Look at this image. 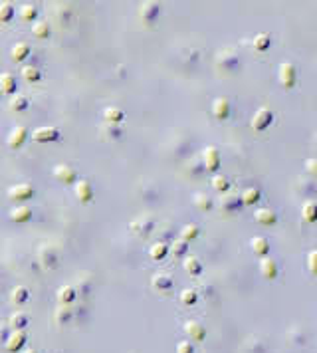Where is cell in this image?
Returning a JSON list of instances; mask_svg holds the SVG:
<instances>
[{
  "instance_id": "cell-28",
  "label": "cell",
  "mask_w": 317,
  "mask_h": 353,
  "mask_svg": "<svg viewBox=\"0 0 317 353\" xmlns=\"http://www.w3.org/2000/svg\"><path fill=\"white\" fill-rule=\"evenodd\" d=\"M74 300H76V290H74L72 286H62V288L58 290V302H60L62 306H70Z\"/></svg>"
},
{
  "instance_id": "cell-13",
  "label": "cell",
  "mask_w": 317,
  "mask_h": 353,
  "mask_svg": "<svg viewBox=\"0 0 317 353\" xmlns=\"http://www.w3.org/2000/svg\"><path fill=\"white\" fill-rule=\"evenodd\" d=\"M76 196L81 202H89L93 198V186H91V182L87 178H79L76 182Z\"/></svg>"
},
{
  "instance_id": "cell-23",
  "label": "cell",
  "mask_w": 317,
  "mask_h": 353,
  "mask_svg": "<svg viewBox=\"0 0 317 353\" xmlns=\"http://www.w3.org/2000/svg\"><path fill=\"white\" fill-rule=\"evenodd\" d=\"M0 89H2V93H10V95H14L16 89H18V82H16V78H14L12 74H2V76H0Z\"/></svg>"
},
{
  "instance_id": "cell-44",
  "label": "cell",
  "mask_w": 317,
  "mask_h": 353,
  "mask_svg": "<svg viewBox=\"0 0 317 353\" xmlns=\"http://www.w3.org/2000/svg\"><path fill=\"white\" fill-rule=\"evenodd\" d=\"M176 353H194L192 342H180V344H176Z\"/></svg>"
},
{
  "instance_id": "cell-39",
  "label": "cell",
  "mask_w": 317,
  "mask_h": 353,
  "mask_svg": "<svg viewBox=\"0 0 317 353\" xmlns=\"http://www.w3.org/2000/svg\"><path fill=\"white\" fill-rule=\"evenodd\" d=\"M36 16H38V8H36L34 4L28 2V4H24V6L20 8V18H22V20H28V22H30V20H34Z\"/></svg>"
},
{
  "instance_id": "cell-16",
  "label": "cell",
  "mask_w": 317,
  "mask_h": 353,
  "mask_svg": "<svg viewBox=\"0 0 317 353\" xmlns=\"http://www.w3.org/2000/svg\"><path fill=\"white\" fill-rule=\"evenodd\" d=\"M151 288L155 292H170L172 290V278L168 274H155L151 278Z\"/></svg>"
},
{
  "instance_id": "cell-27",
  "label": "cell",
  "mask_w": 317,
  "mask_h": 353,
  "mask_svg": "<svg viewBox=\"0 0 317 353\" xmlns=\"http://www.w3.org/2000/svg\"><path fill=\"white\" fill-rule=\"evenodd\" d=\"M8 326L12 328V332L24 330V328L28 326V316H26L24 312H14V314L10 316V320H8Z\"/></svg>"
},
{
  "instance_id": "cell-29",
  "label": "cell",
  "mask_w": 317,
  "mask_h": 353,
  "mask_svg": "<svg viewBox=\"0 0 317 353\" xmlns=\"http://www.w3.org/2000/svg\"><path fill=\"white\" fill-rule=\"evenodd\" d=\"M28 105H30V101H28V97L22 95V93H14V95L10 97V109H12V111H24V109H28Z\"/></svg>"
},
{
  "instance_id": "cell-43",
  "label": "cell",
  "mask_w": 317,
  "mask_h": 353,
  "mask_svg": "<svg viewBox=\"0 0 317 353\" xmlns=\"http://www.w3.org/2000/svg\"><path fill=\"white\" fill-rule=\"evenodd\" d=\"M308 268H310V272L314 276H317V250H312L308 254Z\"/></svg>"
},
{
  "instance_id": "cell-25",
  "label": "cell",
  "mask_w": 317,
  "mask_h": 353,
  "mask_svg": "<svg viewBox=\"0 0 317 353\" xmlns=\"http://www.w3.org/2000/svg\"><path fill=\"white\" fill-rule=\"evenodd\" d=\"M260 196H262V192H260V188H256V186H246V188L242 190V194H240L242 202L248 204V206L256 204V202L260 200Z\"/></svg>"
},
{
  "instance_id": "cell-18",
  "label": "cell",
  "mask_w": 317,
  "mask_h": 353,
  "mask_svg": "<svg viewBox=\"0 0 317 353\" xmlns=\"http://www.w3.org/2000/svg\"><path fill=\"white\" fill-rule=\"evenodd\" d=\"M254 220H256L258 224H264V226H268V224H274V222L278 220V214H276L272 208H266V206H262V208H258V210L254 212Z\"/></svg>"
},
{
  "instance_id": "cell-35",
  "label": "cell",
  "mask_w": 317,
  "mask_h": 353,
  "mask_svg": "<svg viewBox=\"0 0 317 353\" xmlns=\"http://www.w3.org/2000/svg\"><path fill=\"white\" fill-rule=\"evenodd\" d=\"M212 186H214V190H218V192H226V190L230 188V180H228V176L216 173V175L212 176Z\"/></svg>"
},
{
  "instance_id": "cell-34",
  "label": "cell",
  "mask_w": 317,
  "mask_h": 353,
  "mask_svg": "<svg viewBox=\"0 0 317 353\" xmlns=\"http://www.w3.org/2000/svg\"><path fill=\"white\" fill-rule=\"evenodd\" d=\"M196 236H198V226H196V224H184V226L180 228V240L190 242V240H194Z\"/></svg>"
},
{
  "instance_id": "cell-1",
  "label": "cell",
  "mask_w": 317,
  "mask_h": 353,
  "mask_svg": "<svg viewBox=\"0 0 317 353\" xmlns=\"http://www.w3.org/2000/svg\"><path fill=\"white\" fill-rule=\"evenodd\" d=\"M278 80H280V84H282L286 89H292V88L296 86V82H298V70H296V66H294L292 62L280 64Z\"/></svg>"
},
{
  "instance_id": "cell-26",
  "label": "cell",
  "mask_w": 317,
  "mask_h": 353,
  "mask_svg": "<svg viewBox=\"0 0 317 353\" xmlns=\"http://www.w3.org/2000/svg\"><path fill=\"white\" fill-rule=\"evenodd\" d=\"M302 216H304V220L310 222V224L317 222V202H314V200L304 202V206H302Z\"/></svg>"
},
{
  "instance_id": "cell-2",
  "label": "cell",
  "mask_w": 317,
  "mask_h": 353,
  "mask_svg": "<svg viewBox=\"0 0 317 353\" xmlns=\"http://www.w3.org/2000/svg\"><path fill=\"white\" fill-rule=\"evenodd\" d=\"M272 121H274V113H272L270 109H266V107H260V109L254 113L250 125H252L254 131H266V129L272 125Z\"/></svg>"
},
{
  "instance_id": "cell-37",
  "label": "cell",
  "mask_w": 317,
  "mask_h": 353,
  "mask_svg": "<svg viewBox=\"0 0 317 353\" xmlns=\"http://www.w3.org/2000/svg\"><path fill=\"white\" fill-rule=\"evenodd\" d=\"M178 300H180V304H182V306H192V304H196V300H198V294H196V290H190V288H186V290H182V292H180Z\"/></svg>"
},
{
  "instance_id": "cell-5",
  "label": "cell",
  "mask_w": 317,
  "mask_h": 353,
  "mask_svg": "<svg viewBox=\"0 0 317 353\" xmlns=\"http://www.w3.org/2000/svg\"><path fill=\"white\" fill-rule=\"evenodd\" d=\"M153 226H155V220H153L151 214H141L129 224V228L133 232H137V234H149L153 230Z\"/></svg>"
},
{
  "instance_id": "cell-21",
  "label": "cell",
  "mask_w": 317,
  "mask_h": 353,
  "mask_svg": "<svg viewBox=\"0 0 317 353\" xmlns=\"http://www.w3.org/2000/svg\"><path fill=\"white\" fill-rule=\"evenodd\" d=\"M168 252H170V244H166L164 240L153 242L151 248H149V256H151L153 260H164Z\"/></svg>"
},
{
  "instance_id": "cell-32",
  "label": "cell",
  "mask_w": 317,
  "mask_h": 353,
  "mask_svg": "<svg viewBox=\"0 0 317 353\" xmlns=\"http://www.w3.org/2000/svg\"><path fill=\"white\" fill-rule=\"evenodd\" d=\"M22 78H24L26 82L34 84V82H38V80L42 78V74H40V70H38L36 66H24V68H22Z\"/></svg>"
},
{
  "instance_id": "cell-45",
  "label": "cell",
  "mask_w": 317,
  "mask_h": 353,
  "mask_svg": "<svg viewBox=\"0 0 317 353\" xmlns=\"http://www.w3.org/2000/svg\"><path fill=\"white\" fill-rule=\"evenodd\" d=\"M306 169L314 178H317V159H308L306 161Z\"/></svg>"
},
{
  "instance_id": "cell-12",
  "label": "cell",
  "mask_w": 317,
  "mask_h": 353,
  "mask_svg": "<svg viewBox=\"0 0 317 353\" xmlns=\"http://www.w3.org/2000/svg\"><path fill=\"white\" fill-rule=\"evenodd\" d=\"M54 176H56V180L66 182V184H70V182H78V173H76V169L70 167V165H56Z\"/></svg>"
},
{
  "instance_id": "cell-8",
  "label": "cell",
  "mask_w": 317,
  "mask_h": 353,
  "mask_svg": "<svg viewBox=\"0 0 317 353\" xmlns=\"http://www.w3.org/2000/svg\"><path fill=\"white\" fill-rule=\"evenodd\" d=\"M260 274H262L266 280H274V278H278V274H280L278 262H276L272 256H264V258L260 260Z\"/></svg>"
},
{
  "instance_id": "cell-38",
  "label": "cell",
  "mask_w": 317,
  "mask_h": 353,
  "mask_svg": "<svg viewBox=\"0 0 317 353\" xmlns=\"http://www.w3.org/2000/svg\"><path fill=\"white\" fill-rule=\"evenodd\" d=\"M32 32H34V36H36V38L44 40V38H48V36H50V24H48V22H34Z\"/></svg>"
},
{
  "instance_id": "cell-20",
  "label": "cell",
  "mask_w": 317,
  "mask_h": 353,
  "mask_svg": "<svg viewBox=\"0 0 317 353\" xmlns=\"http://www.w3.org/2000/svg\"><path fill=\"white\" fill-rule=\"evenodd\" d=\"M123 117H125V111H123L121 107L111 105V107H105V109H103V119H105V123L119 125V123L123 121Z\"/></svg>"
},
{
  "instance_id": "cell-41",
  "label": "cell",
  "mask_w": 317,
  "mask_h": 353,
  "mask_svg": "<svg viewBox=\"0 0 317 353\" xmlns=\"http://www.w3.org/2000/svg\"><path fill=\"white\" fill-rule=\"evenodd\" d=\"M70 320H72V308H68V306L58 308V312H56V322H58V324H68Z\"/></svg>"
},
{
  "instance_id": "cell-42",
  "label": "cell",
  "mask_w": 317,
  "mask_h": 353,
  "mask_svg": "<svg viewBox=\"0 0 317 353\" xmlns=\"http://www.w3.org/2000/svg\"><path fill=\"white\" fill-rule=\"evenodd\" d=\"M101 131H103L109 139H117V137H121V127H119V125H113V123H105Z\"/></svg>"
},
{
  "instance_id": "cell-30",
  "label": "cell",
  "mask_w": 317,
  "mask_h": 353,
  "mask_svg": "<svg viewBox=\"0 0 317 353\" xmlns=\"http://www.w3.org/2000/svg\"><path fill=\"white\" fill-rule=\"evenodd\" d=\"M28 298H30V292H28V288H24V286H16V288L12 290V294H10V300H12V304H16V306L24 304Z\"/></svg>"
},
{
  "instance_id": "cell-19",
  "label": "cell",
  "mask_w": 317,
  "mask_h": 353,
  "mask_svg": "<svg viewBox=\"0 0 317 353\" xmlns=\"http://www.w3.org/2000/svg\"><path fill=\"white\" fill-rule=\"evenodd\" d=\"M250 244H252V252L256 256H260V258L268 256V252H270V240L266 236H254Z\"/></svg>"
},
{
  "instance_id": "cell-24",
  "label": "cell",
  "mask_w": 317,
  "mask_h": 353,
  "mask_svg": "<svg viewBox=\"0 0 317 353\" xmlns=\"http://www.w3.org/2000/svg\"><path fill=\"white\" fill-rule=\"evenodd\" d=\"M10 56H12V60H14V62H24V60L30 56V46H28L26 42H18V44H14V46H12Z\"/></svg>"
},
{
  "instance_id": "cell-31",
  "label": "cell",
  "mask_w": 317,
  "mask_h": 353,
  "mask_svg": "<svg viewBox=\"0 0 317 353\" xmlns=\"http://www.w3.org/2000/svg\"><path fill=\"white\" fill-rule=\"evenodd\" d=\"M270 46H272V36H270V34H266V32L256 34V38H254V48H256L258 52H266Z\"/></svg>"
},
{
  "instance_id": "cell-46",
  "label": "cell",
  "mask_w": 317,
  "mask_h": 353,
  "mask_svg": "<svg viewBox=\"0 0 317 353\" xmlns=\"http://www.w3.org/2000/svg\"><path fill=\"white\" fill-rule=\"evenodd\" d=\"M24 353H38V352H34V350H28V352H24Z\"/></svg>"
},
{
  "instance_id": "cell-10",
  "label": "cell",
  "mask_w": 317,
  "mask_h": 353,
  "mask_svg": "<svg viewBox=\"0 0 317 353\" xmlns=\"http://www.w3.org/2000/svg\"><path fill=\"white\" fill-rule=\"evenodd\" d=\"M202 159H204V167L212 173H216L220 169V151L216 147H206L204 153H202Z\"/></svg>"
},
{
  "instance_id": "cell-3",
  "label": "cell",
  "mask_w": 317,
  "mask_h": 353,
  "mask_svg": "<svg viewBox=\"0 0 317 353\" xmlns=\"http://www.w3.org/2000/svg\"><path fill=\"white\" fill-rule=\"evenodd\" d=\"M32 196H34V186H30L26 182H20V184H14L8 188L10 200H30Z\"/></svg>"
},
{
  "instance_id": "cell-14",
  "label": "cell",
  "mask_w": 317,
  "mask_h": 353,
  "mask_svg": "<svg viewBox=\"0 0 317 353\" xmlns=\"http://www.w3.org/2000/svg\"><path fill=\"white\" fill-rule=\"evenodd\" d=\"M212 115L216 119H220V121L228 119V115H230V101L226 97H216L214 103H212Z\"/></svg>"
},
{
  "instance_id": "cell-4",
  "label": "cell",
  "mask_w": 317,
  "mask_h": 353,
  "mask_svg": "<svg viewBox=\"0 0 317 353\" xmlns=\"http://www.w3.org/2000/svg\"><path fill=\"white\" fill-rule=\"evenodd\" d=\"M60 137V131L56 127H50V125H44V127H38L34 129L32 133V139L36 143H50V141H56Z\"/></svg>"
},
{
  "instance_id": "cell-36",
  "label": "cell",
  "mask_w": 317,
  "mask_h": 353,
  "mask_svg": "<svg viewBox=\"0 0 317 353\" xmlns=\"http://www.w3.org/2000/svg\"><path fill=\"white\" fill-rule=\"evenodd\" d=\"M186 250H188V242H184V240H174L172 244H170V252H172V256L174 258H182V256H186Z\"/></svg>"
},
{
  "instance_id": "cell-15",
  "label": "cell",
  "mask_w": 317,
  "mask_h": 353,
  "mask_svg": "<svg viewBox=\"0 0 317 353\" xmlns=\"http://www.w3.org/2000/svg\"><path fill=\"white\" fill-rule=\"evenodd\" d=\"M32 218V208L26 206V204H18L10 210V220L12 222H18V224H24Z\"/></svg>"
},
{
  "instance_id": "cell-33",
  "label": "cell",
  "mask_w": 317,
  "mask_h": 353,
  "mask_svg": "<svg viewBox=\"0 0 317 353\" xmlns=\"http://www.w3.org/2000/svg\"><path fill=\"white\" fill-rule=\"evenodd\" d=\"M192 202H194V206H196L198 210H210V208H212V200H210L204 192H196L194 198H192Z\"/></svg>"
},
{
  "instance_id": "cell-11",
  "label": "cell",
  "mask_w": 317,
  "mask_h": 353,
  "mask_svg": "<svg viewBox=\"0 0 317 353\" xmlns=\"http://www.w3.org/2000/svg\"><path fill=\"white\" fill-rule=\"evenodd\" d=\"M26 344V332L24 330H16L6 338V352L16 353L18 350H22Z\"/></svg>"
},
{
  "instance_id": "cell-7",
  "label": "cell",
  "mask_w": 317,
  "mask_h": 353,
  "mask_svg": "<svg viewBox=\"0 0 317 353\" xmlns=\"http://www.w3.org/2000/svg\"><path fill=\"white\" fill-rule=\"evenodd\" d=\"M184 334H186L188 340H192V342H204V338H206V328H204L200 322L190 320V322L184 324Z\"/></svg>"
},
{
  "instance_id": "cell-17",
  "label": "cell",
  "mask_w": 317,
  "mask_h": 353,
  "mask_svg": "<svg viewBox=\"0 0 317 353\" xmlns=\"http://www.w3.org/2000/svg\"><path fill=\"white\" fill-rule=\"evenodd\" d=\"M240 204H244L242 198H240V194H224V196L220 198V206H222V210L228 212V214L236 212V210L240 208Z\"/></svg>"
},
{
  "instance_id": "cell-6",
  "label": "cell",
  "mask_w": 317,
  "mask_h": 353,
  "mask_svg": "<svg viewBox=\"0 0 317 353\" xmlns=\"http://www.w3.org/2000/svg\"><path fill=\"white\" fill-rule=\"evenodd\" d=\"M139 16H141V20H143L145 24H153L158 16H160V4H158V2H145V4H141Z\"/></svg>"
},
{
  "instance_id": "cell-9",
  "label": "cell",
  "mask_w": 317,
  "mask_h": 353,
  "mask_svg": "<svg viewBox=\"0 0 317 353\" xmlns=\"http://www.w3.org/2000/svg\"><path fill=\"white\" fill-rule=\"evenodd\" d=\"M26 137H28V129H26V127H22V125H18V127H14V129L8 133L6 145H8L10 149H18V147H22V145H24Z\"/></svg>"
},
{
  "instance_id": "cell-40",
  "label": "cell",
  "mask_w": 317,
  "mask_h": 353,
  "mask_svg": "<svg viewBox=\"0 0 317 353\" xmlns=\"http://www.w3.org/2000/svg\"><path fill=\"white\" fill-rule=\"evenodd\" d=\"M14 16V4L12 2H2L0 4V22H8Z\"/></svg>"
},
{
  "instance_id": "cell-22",
  "label": "cell",
  "mask_w": 317,
  "mask_h": 353,
  "mask_svg": "<svg viewBox=\"0 0 317 353\" xmlns=\"http://www.w3.org/2000/svg\"><path fill=\"white\" fill-rule=\"evenodd\" d=\"M182 268H184L186 274H190V276H198V274L202 272V262H200L196 256H184V260H182Z\"/></svg>"
}]
</instances>
